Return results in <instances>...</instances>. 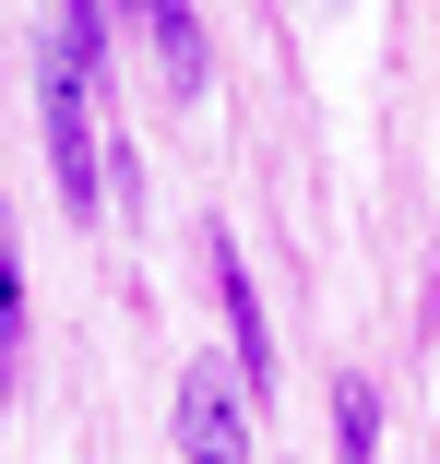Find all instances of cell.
Returning a JSON list of instances; mask_svg holds the SVG:
<instances>
[{
  "instance_id": "8992f818",
  "label": "cell",
  "mask_w": 440,
  "mask_h": 464,
  "mask_svg": "<svg viewBox=\"0 0 440 464\" xmlns=\"http://www.w3.org/2000/svg\"><path fill=\"white\" fill-rule=\"evenodd\" d=\"M108 13H120V0H60V48L96 72V83H108Z\"/></svg>"
},
{
  "instance_id": "52a82bcc",
  "label": "cell",
  "mask_w": 440,
  "mask_h": 464,
  "mask_svg": "<svg viewBox=\"0 0 440 464\" xmlns=\"http://www.w3.org/2000/svg\"><path fill=\"white\" fill-rule=\"evenodd\" d=\"M13 334H24V274H13V215H0V393H13Z\"/></svg>"
},
{
  "instance_id": "277c9868",
  "label": "cell",
  "mask_w": 440,
  "mask_h": 464,
  "mask_svg": "<svg viewBox=\"0 0 440 464\" xmlns=\"http://www.w3.org/2000/svg\"><path fill=\"white\" fill-rule=\"evenodd\" d=\"M120 24H143V48L167 60V83L203 96V24H191V0H120Z\"/></svg>"
},
{
  "instance_id": "7a4b0ae2",
  "label": "cell",
  "mask_w": 440,
  "mask_h": 464,
  "mask_svg": "<svg viewBox=\"0 0 440 464\" xmlns=\"http://www.w3.org/2000/svg\"><path fill=\"white\" fill-rule=\"evenodd\" d=\"M203 262H215V310H226V345H238V382H250V393H274V382H286V357H274V322H262V298H250V262L226 250V227L203 238Z\"/></svg>"
},
{
  "instance_id": "3957f363",
  "label": "cell",
  "mask_w": 440,
  "mask_h": 464,
  "mask_svg": "<svg viewBox=\"0 0 440 464\" xmlns=\"http://www.w3.org/2000/svg\"><path fill=\"white\" fill-rule=\"evenodd\" d=\"M179 452H191V464H250V429H238V405H226L215 369L179 382Z\"/></svg>"
},
{
  "instance_id": "6da1fadb",
  "label": "cell",
  "mask_w": 440,
  "mask_h": 464,
  "mask_svg": "<svg viewBox=\"0 0 440 464\" xmlns=\"http://www.w3.org/2000/svg\"><path fill=\"white\" fill-rule=\"evenodd\" d=\"M48 167H60V203L96 227L108 203V143H96V72H83L60 36H48Z\"/></svg>"
},
{
  "instance_id": "5b68a950",
  "label": "cell",
  "mask_w": 440,
  "mask_h": 464,
  "mask_svg": "<svg viewBox=\"0 0 440 464\" xmlns=\"http://www.w3.org/2000/svg\"><path fill=\"white\" fill-rule=\"evenodd\" d=\"M333 440H345V464H381V417H369V382H358V369L333 382Z\"/></svg>"
}]
</instances>
